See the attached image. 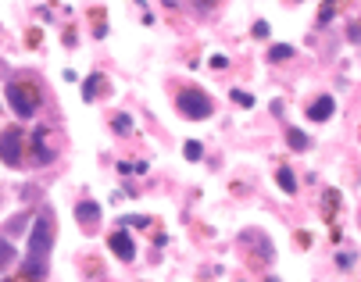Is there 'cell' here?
I'll list each match as a JSON object with an SVG mask.
<instances>
[{
	"label": "cell",
	"mask_w": 361,
	"mask_h": 282,
	"mask_svg": "<svg viewBox=\"0 0 361 282\" xmlns=\"http://www.w3.org/2000/svg\"><path fill=\"white\" fill-rule=\"evenodd\" d=\"M43 275H47L43 261H36V257H25V264H22V278H25V282H43Z\"/></svg>",
	"instance_id": "obj_9"
},
{
	"label": "cell",
	"mask_w": 361,
	"mask_h": 282,
	"mask_svg": "<svg viewBox=\"0 0 361 282\" xmlns=\"http://www.w3.org/2000/svg\"><path fill=\"white\" fill-rule=\"evenodd\" d=\"M0 157H4V164L22 161V133L18 129H8L4 136H0Z\"/></svg>",
	"instance_id": "obj_4"
},
{
	"label": "cell",
	"mask_w": 361,
	"mask_h": 282,
	"mask_svg": "<svg viewBox=\"0 0 361 282\" xmlns=\"http://www.w3.org/2000/svg\"><path fill=\"white\" fill-rule=\"evenodd\" d=\"M129 125H133V122H129L126 115H118V118H115V129H118V133H129Z\"/></svg>",
	"instance_id": "obj_17"
},
{
	"label": "cell",
	"mask_w": 361,
	"mask_h": 282,
	"mask_svg": "<svg viewBox=\"0 0 361 282\" xmlns=\"http://www.w3.org/2000/svg\"><path fill=\"white\" fill-rule=\"evenodd\" d=\"M233 100H236L240 107H254V97H250V93H243V90H233Z\"/></svg>",
	"instance_id": "obj_16"
},
{
	"label": "cell",
	"mask_w": 361,
	"mask_h": 282,
	"mask_svg": "<svg viewBox=\"0 0 361 282\" xmlns=\"http://www.w3.org/2000/svg\"><path fill=\"white\" fill-rule=\"evenodd\" d=\"M176 104H179L183 115H186V118H193V122L212 118V100H208V93H200V90H183Z\"/></svg>",
	"instance_id": "obj_2"
},
{
	"label": "cell",
	"mask_w": 361,
	"mask_h": 282,
	"mask_svg": "<svg viewBox=\"0 0 361 282\" xmlns=\"http://www.w3.org/2000/svg\"><path fill=\"white\" fill-rule=\"evenodd\" d=\"M183 154H186V161H200V157H204V147H200L197 140H190V143L183 147Z\"/></svg>",
	"instance_id": "obj_14"
},
{
	"label": "cell",
	"mask_w": 361,
	"mask_h": 282,
	"mask_svg": "<svg viewBox=\"0 0 361 282\" xmlns=\"http://www.w3.org/2000/svg\"><path fill=\"white\" fill-rule=\"evenodd\" d=\"M226 65H229L226 54H215V58H212V68H226Z\"/></svg>",
	"instance_id": "obj_19"
},
{
	"label": "cell",
	"mask_w": 361,
	"mask_h": 282,
	"mask_svg": "<svg viewBox=\"0 0 361 282\" xmlns=\"http://www.w3.org/2000/svg\"><path fill=\"white\" fill-rule=\"evenodd\" d=\"M150 218H143V214H133V218H122V225H147Z\"/></svg>",
	"instance_id": "obj_18"
},
{
	"label": "cell",
	"mask_w": 361,
	"mask_h": 282,
	"mask_svg": "<svg viewBox=\"0 0 361 282\" xmlns=\"http://www.w3.org/2000/svg\"><path fill=\"white\" fill-rule=\"evenodd\" d=\"M108 247H111V250H115L122 261H133V257H136V243L129 240V233H111Z\"/></svg>",
	"instance_id": "obj_5"
},
{
	"label": "cell",
	"mask_w": 361,
	"mask_h": 282,
	"mask_svg": "<svg viewBox=\"0 0 361 282\" xmlns=\"http://www.w3.org/2000/svg\"><path fill=\"white\" fill-rule=\"evenodd\" d=\"M333 111H336V100H333V97H319L312 107H307V115H312L315 122H326V118L333 115Z\"/></svg>",
	"instance_id": "obj_6"
},
{
	"label": "cell",
	"mask_w": 361,
	"mask_h": 282,
	"mask_svg": "<svg viewBox=\"0 0 361 282\" xmlns=\"http://www.w3.org/2000/svg\"><path fill=\"white\" fill-rule=\"evenodd\" d=\"M15 261V247L11 243H4V240H0V268H8Z\"/></svg>",
	"instance_id": "obj_15"
},
{
	"label": "cell",
	"mask_w": 361,
	"mask_h": 282,
	"mask_svg": "<svg viewBox=\"0 0 361 282\" xmlns=\"http://www.w3.org/2000/svg\"><path fill=\"white\" fill-rule=\"evenodd\" d=\"M269 58H272V61H286V58H293V47H286V43H276V47L269 50Z\"/></svg>",
	"instance_id": "obj_12"
},
{
	"label": "cell",
	"mask_w": 361,
	"mask_h": 282,
	"mask_svg": "<svg viewBox=\"0 0 361 282\" xmlns=\"http://www.w3.org/2000/svg\"><path fill=\"white\" fill-rule=\"evenodd\" d=\"M8 104L15 107V115H22V118H32L36 115V93L29 86H22V82H11L8 86Z\"/></svg>",
	"instance_id": "obj_3"
},
{
	"label": "cell",
	"mask_w": 361,
	"mask_h": 282,
	"mask_svg": "<svg viewBox=\"0 0 361 282\" xmlns=\"http://www.w3.org/2000/svg\"><path fill=\"white\" fill-rule=\"evenodd\" d=\"M254 36H257V39H265V36H269V25H265V22H257V25H254Z\"/></svg>",
	"instance_id": "obj_20"
},
{
	"label": "cell",
	"mask_w": 361,
	"mask_h": 282,
	"mask_svg": "<svg viewBox=\"0 0 361 282\" xmlns=\"http://www.w3.org/2000/svg\"><path fill=\"white\" fill-rule=\"evenodd\" d=\"M243 243H247V247L254 243V247H257V254H262V261H272V243H269L262 233H254V229H250V233H243Z\"/></svg>",
	"instance_id": "obj_8"
},
{
	"label": "cell",
	"mask_w": 361,
	"mask_h": 282,
	"mask_svg": "<svg viewBox=\"0 0 361 282\" xmlns=\"http://www.w3.org/2000/svg\"><path fill=\"white\" fill-rule=\"evenodd\" d=\"M354 264V254H340V268H350Z\"/></svg>",
	"instance_id": "obj_21"
},
{
	"label": "cell",
	"mask_w": 361,
	"mask_h": 282,
	"mask_svg": "<svg viewBox=\"0 0 361 282\" xmlns=\"http://www.w3.org/2000/svg\"><path fill=\"white\" fill-rule=\"evenodd\" d=\"M100 82H104L100 75H90V79H86V86H82V97H86V100H93V97H97V90H100Z\"/></svg>",
	"instance_id": "obj_13"
},
{
	"label": "cell",
	"mask_w": 361,
	"mask_h": 282,
	"mask_svg": "<svg viewBox=\"0 0 361 282\" xmlns=\"http://www.w3.org/2000/svg\"><path fill=\"white\" fill-rule=\"evenodd\" d=\"M50 243H54V221H50V214H39L32 221V233H29V257L47 261L50 257Z\"/></svg>",
	"instance_id": "obj_1"
},
{
	"label": "cell",
	"mask_w": 361,
	"mask_h": 282,
	"mask_svg": "<svg viewBox=\"0 0 361 282\" xmlns=\"http://www.w3.org/2000/svg\"><path fill=\"white\" fill-rule=\"evenodd\" d=\"M286 140H290V147H293V150H307V143H312L300 129H290V133H286Z\"/></svg>",
	"instance_id": "obj_11"
},
{
	"label": "cell",
	"mask_w": 361,
	"mask_h": 282,
	"mask_svg": "<svg viewBox=\"0 0 361 282\" xmlns=\"http://www.w3.org/2000/svg\"><path fill=\"white\" fill-rule=\"evenodd\" d=\"M276 183H279L283 193H293V190H297V179H293L290 168H279V172H276Z\"/></svg>",
	"instance_id": "obj_10"
},
{
	"label": "cell",
	"mask_w": 361,
	"mask_h": 282,
	"mask_svg": "<svg viewBox=\"0 0 361 282\" xmlns=\"http://www.w3.org/2000/svg\"><path fill=\"white\" fill-rule=\"evenodd\" d=\"M75 218H79L82 225H97V218H100V204H93V200H79V204H75Z\"/></svg>",
	"instance_id": "obj_7"
}]
</instances>
